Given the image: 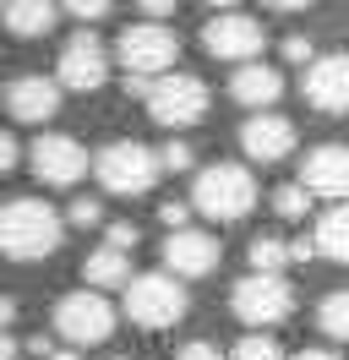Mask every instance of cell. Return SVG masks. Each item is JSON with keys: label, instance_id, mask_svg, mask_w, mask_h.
Returning a JSON list of instances; mask_svg holds the SVG:
<instances>
[{"label": "cell", "instance_id": "obj_1", "mask_svg": "<svg viewBox=\"0 0 349 360\" xmlns=\"http://www.w3.org/2000/svg\"><path fill=\"white\" fill-rule=\"evenodd\" d=\"M61 246V213L39 197H11L0 202V257L11 262H44Z\"/></svg>", "mask_w": 349, "mask_h": 360}, {"label": "cell", "instance_id": "obj_2", "mask_svg": "<svg viewBox=\"0 0 349 360\" xmlns=\"http://www.w3.org/2000/svg\"><path fill=\"white\" fill-rule=\"evenodd\" d=\"M257 207V175L240 164H208L191 186V213L213 219V224H240Z\"/></svg>", "mask_w": 349, "mask_h": 360}, {"label": "cell", "instance_id": "obj_3", "mask_svg": "<svg viewBox=\"0 0 349 360\" xmlns=\"http://www.w3.org/2000/svg\"><path fill=\"white\" fill-rule=\"evenodd\" d=\"M93 175H99V186H104L109 197H142V191L158 186L164 169H158V153H153L148 142L120 136V142H104L93 153Z\"/></svg>", "mask_w": 349, "mask_h": 360}, {"label": "cell", "instance_id": "obj_4", "mask_svg": "<svg viewBox=\"0 0 349 360\" xmlns=\"http://www.w3.org/2000/svg\"><path fill=\"white\" fill-rule=\"evenodd\" d=\"M148 120H158V126H170V131H186V126H196L202 115H208V104H213V93H208V82L202 77H191V71H170V77H153L148 82Z\"/></svg>", "mask_w": 349, "mask_h": 360}, {"label": "cell", "instance_id": "obj_5", "mask_svg": "<svg viewBox=\"0 0 349 360\" xmlns=\"http://www.w3.org/2000/svg\"><path fill=\"white\" fill-rule=\"evenodd\" d=\"M186 290H180V278H170V273H131L126 284V316L137 322V328H148V333H158V328H174L180 316H186Z\"/></svg>", "mask_w": 349, "mask_h": 360}, {"label": "cell", "instance_id": "obj_6", "mask_svg": "<svg viewBox=\"0 0 349 360\" xmlns=\"http://www.w3.org/2000/svg\"><path fill=\"white\" fill-rule=\"evenodd\" d=\"M55 333L71 344V349H87V344H104L115 333V306H109L104 295L93 290H77V295H61L55 300Z\"/></svg>", "mask_w": 349, "mask_h": 360}, {"label": "cell", "instance_id": "obj_7", "mask_svg": "<svg viewBox=\"0 0 349 360\" xmlns=\"http://www.w3.org/2000/svg\"><path fill=\"white\" fill-rule=\"evenodd\" d=\"M115 55H120L126 77H142V82H148L153 71L170 77V66L180 60V39H174L170 27H158V22H131L126 33L115 39Z\"/></svg>", "mask_w": 349, "mask_h": 360}, {"label": "cell", "instance_id": "obj_8", "mask_svg": "<svg viewBox=\"0 0 349 360\" xmlns=\"http://www.w3.org/2000/svg\"><path fill=\"white\" fill-rule=\"evenodd\" d=\"M229 311L251 328H273L295 311V290L284 284V273H246L235 290H229Z\"/></svg>", "mask_w": 349, "mask_h": 360}, {"label": "cell", "instance_id": "obj_9", "mask_svg": "<svg viewBox=\"0 0 349 360\" xmlns=\"http://www.w3.org/2000/svg\"><path fill=\"white\" fill-rule=\"evenodd\" d=\"M55 88H71V93H93L104 88L109 77V55H104V39L93 33V27H77L71 39L61 44V55H55Z\"/></svg>", "mask_w": 349, "mask_h": 360}, {"label": "cell", "instance_id": "obj_10", "mask_svg": "<svg viewBox=\"0 0 349 360\" xmlns=\"http://www.w3.org/2000/svg\"><path fill=\"white\" fill-rule=\"evenodd\" d=\"M202 44H208V55L229 60V66H251L262 55V44H267V33H262V22L251 11H218L202 27Z\"/></svg>", "mask_w": 349, "mask_h": 360}, {"label": "cell", "instance_id": "obj_11", "mask_svg": "<svg viewBox=\"0 0 349 360\" xmlns=\"http://www.w3.org/2000/svg\"><path fill=\"white\" fill-rule=\"evenodd\" d=\"M27 164H33V175H39L44 186H77V180L93 169V153H87L77 136H65V131H44L39 142H33Z\"/></svg>", "mask_w": 349, "mask_h": 360}, {"label": "cell", "instance_id": "obj_12", "mask_svg": "<svg viewBox=\"0 0 349 360\" xmlns=\"http://www.w3.org/2000/svg\"><path fill=\"white\" fill-rule=\"evenodd\" d=\"M300 191L305 197H327V202H344L349 197V148L344 142H322L300 158Z\"/></svg>", "mask_w": 349, "mask_h": 360}, {"label": "cell", "instance_id": "obj_13", "mask_svg": "<svg viewBox=\"0 0 349 360\" xmlns=\"http://www.w3.org/2000/svg\"><path fill=\"white\" fill-rule=\"evenodd\" d=\"M218 235L208 229H174L164 240V262H170V278H208L218 268Z\"/></svg>", "mask_w": 349, "mask_h": 360}, {"label": "cell", "instance_id": "obj_14", "mask_svg": "<svg viewBox=\"0 0 349 360\" xmlns=\"http://www.w3.org/2000/svg\"><path fill=\"white\" fill-rule=\"evenodd\" d=\"M305 104L317 115H349V55H322L305 71Z\"/></svg>", "mask_w": 349, "mask_h": 360}, {"label": "cell", "instance_id": "obj_15", "mask_svg": "<svg viewBox=\"0 0 349 360\" xmlns=\"http://www.w3.org/2000/svg\"><path fill=\"white\" fill-rule=\"evenodd\" d=\"M240 153L257 158V164H279V158L295 153V120L284 115H251L240 126Z\"/></svg>", "mask_w": 349, "mask_h": 360}, {"label": "cell", "instance_id": "obj_16", "mask_svg": "<svg viewBox=\"0 0 349 360\" xmlns=\"http://www.w3.org/2000/svg\"><path fill=\"white\" fill-rule=\"evenodd\" d=\"M0 98H6L11 120H22V126H44L49 115L61 110V88H55L49 77H17Z\"/></svg>", "mask_w": 349, "mask_h": 360}, {"label": "cell", "instance_id": "obj_17", "mask_svg": "<svg viewBox=\"0 0 349 360\" xmlns=\"http://www.w3.org/2000/svg\"><path fill=\"white\" fill-rule=\"evenodd\" d=\"M229 93H235V104H251V110H267L273 98L284 93V77L273 66H262V60H251V66H235L229 71Z\"/></svg>", "mask_w": 349, "mask_h": 360}, {"label": "cell", "instance_id": "obj_18", "mask_svg": "<svg viewBox=\"0 0 349 360\" xmlns=\"http://www.w3.org/2000/svg\"><path fill=\"white\" fill-rule=\"evenodd\" d=\"M55 6H44V0H11V6H0V22L11 27V39H44L49 27H55Z\"/></svg>", "mask_w": 349, "mask_h": 360}, {"label": "cell", "instance_id": "obj_19", "mask_svg": "<svg viewBox=\"0 0 349 360\" xmlns=\"http://www.w3.org/2000/svg\"><path fill=\"white\" fill-rule=\"evenodd\" d=\"M311 246H317V257H327V262H344V268H349V202L327 207L322 219H317Z\"/></svg>", "mask_w": 349, "mask_h": 360}, {"label": "cell", "instance_id": "obj_20", "mask_svg": "<svg viewBox=\"0 0 349 360\" xmlns=\"http://www.w3.org/2000/svg\"><path fill=\"white\" fill-rule=\"evenodd\" d=\"M82 273H87V284H93V295H99V290H126V284H131V257L99 246L93 257H87Z\"/></svg>", "mask_w": 349, "mask_h": 360}, {"label": "cell", "instance_id": "obj_21", "mask_svg": "<svg viewBox=\"0 0 349 360\" xmlns=\"http://www.w3.org/2000/svg\"><path fill=\"white\" fill-rule=\"evenodd\" d=\"M317 328H322L327 338L349 344V290H333L322 306H317Z\"/></svg>", "mask_w": 349, "mask_h": 360}, {"label": "cell", "instance_id": "obj_22", "mask_svg": "<svg viewBox=\"0 0 349 360\" xmlns=\"http://www.w3.org/2000/svg\"><path fill=\"white\" fill-rule=\"evenodd\" d=\"M284 268H289V240H273V235L251 240V273H284Z\"/></svg>", "mask_w": 349, "mask_h": 360}, {"label": "cell", "instance_id": "obj_23", "mask_svg": "<svg viewBox=\"0 0 349 360\" xmlns=\"http://www.w3.org/2000/svg\"><path fill=\"white\" fill-rule=\"evenodd\" d=\"M229 360H284V349H279L267 333H246V338H235Z\"/></svg>", "mask_w": 349, "mask_h": 360}, {"label": "cell", "instance_id": "obj_24", "mask_svg": "<svg viewBox=\"0 0 349 360\" xmlns=\"http://www.w3.org/2000/svg\"><path fill=\"white\" fill-rule=\"evenodd\" d=\"M305 207H311V197H305L300 186H279L273 191V213L279 219H305Z\"/></svg>", "mask_w": 349, "mask_h": 360}, {"label": "cell", "instance_id": "obj_25", "mask_svg": "<svg viewBox=\"0 0 349 360\" xmlns=\"http://www.w3.org/2000/svg\"><path fill=\"white\" fill-rule=\"evenodd\" d=\"M191 142H180V136H174L170 148H164V153H158V169H170V175H186V169H191Z\"/></svg>", "mask_w": 349, "mask_h": 360}, {"label": "cell", "instance_id": "obj_26", "mask_svg": "<svg viewBox=\"0 0 349 360\" xmlns=\"http://www.w3.org/2000/svg\"><path fill=\"white\" fill-rule=\"evenodd\" d=\"M65 219H71L77 229H93L99 219H104V207H99V197H77V202L65 207Z\"/></svg>", "mask_w": 349, "mask_h": 360}, {"label": "cell", "instance_id": "obj_27", "mask_svg": "<svg viewBox=\"0 0 349 360\" xmlns=\"http://www.w3.org/2000/svg\"><path fill=\"white\" fill-rule=\"evenodd\" d=\"M65 17H77V22H104L109 6H104V0H71V6H65Z\"/></svg>", "mask_w": 349, "mask_h": 360}, {"label": "cell", "instance_id": "obj_28", "mask_svg": "<svg viewBox=\"0 0 349 360\" xmlns=\"http://www.w3.org/2000/svg\"><path fill=\"white\" fill-rule=\"evenodd\" d=\"M284 60H289V66H311V39H305V33H289V39H284Z\"/></svg>", "mask_w": 349, "mask_h": 360}, {"label": "cell", "instance_id": "obj_29", "mask_svg": "<svg viewBox=\"0 0 349 360\" xmlns=\"http://www.w3.org/2000/svg\"><path fill=\"white\" fill-rule=\"evenodd\" d=\"M158 219L170 224V235H174V229H191V202H164V207H158Z\"/></svg>", "mask_w": 349, "mask_h": 360}, {"label": "cell", "instance_id": "obj_30", "mask_svg": "<svg viewBox=\"0 0 349 360\" xmlns=\"http://www.w3.org/2000/svg\"><path fill=\"white\" fill-rule=\"evenodd\" d=\"M109 251H120V257H126L131 246H137V224H109V240H104Z\"/></svg>", "mask_w": 349, "mask_h": 360}, {"label": "cell", "instance_id": "obj_31", "mask_svg": "<svg viewBox=\"0 0 349 360\" xmlns=\"http://www.w3.org/2000/svg\"><path fill=\"white\" fill-rule=\"evenodd\" d=\"M180 360H224V355H218L208 338H191V344H180Z\"/></svg>", "mask_w": 349, "mask_h": 360}, {"label": "cell", "instance_id": "obj_32", "mask_svg": "<svg viewBox=\"0 0 349 360\" xmlns=\"http://www.w3.org/2000/svg\"><path fill=\"white\" fill-rule=\"evenodd\" d=\"M17 136H11V131H0V175H6V169H11V164H17Z\"/></svg>", "mask_w": 349, "mask_h": 360}, {"label": "cell", "instance_id": "obj_33", "mask_svg": "<svg viewBox=\"0 0 349 360\" xmlns=\"http://www.w3.org/2000/svg\"><path fill=\"white\" fill-rule=\"evenodd\" d=\"M22 349H27V355H39V360H49V355H55V338H49V333H33Z\"/></svg>", "mask_w": 349, "mask_h": 360}, {"label": "cell", "instance_id": "obj_34", "mask_svg": "<svg viewBox=\"0 0 349 360\" xmlns=\"http://www.w3.org/2000/svg\"><path fill=\"white\" fill-rule=\"evenodd\" d=\"M311 257H317L311 240H289V262H311Z\"/></svg>", "mask_w": 349, "mask_h": 360}, {"label": "cell", "instance_id": "obj_35", "mask_svg": "<svg viewBox=\"0 0 349 360\" xmlns=\"http://www.w3.org/2000/svg\"><path fill=\"white\" fill-rule=\"evenodd\" d=\"M11 322H17V300H11V295H0V333H6Z\"/></svg>", "mask_w": 349, "mask_h": 360}, {"label": "cell", "instance_id": "obj_36", "mask_svg": "<svg viewBox=\"0 0 349 360\" xmlns=\"http://www.w3.org/2000/svg\"><path fill=\"white\" fill-rule=\"evenodd\" d=\"M17 349H22L17 338H11V333H0V360H17Z\"/></svg>", "mask_w": 349, "mask_h": 360}, {"label": "cell", "instance_id": "obj_37", "mask_svg": "<svg viewBox=\"0 0 349 360\" xmlns=\"http://www.w3.org/2000/svg\"><path fill=\"white\" fill-rule=\"evenodd\" d=\"M295 360H344V355H333V349H300Z\"/></svg>", "mask_w": 349, "mask_h": 360}, {"label": "cell", "instance_id": "obj_38", "mask_svg": "<svg viewBox=\"0 0 349 360\" xmlns=\"http://www.w3.org/2000/svg\"><path fill=\"white\" fill-rule=\"evenodd\" d=\"M49 360H82V355H77V349H61V355H49Z\"/></svg>", "mask_w": 349, "mask_h": 360}, {"label": "cell", "instance_id": "obj_39", "mask_svg": "<svg viewBox=\"0 0 349 360\" xmlns=\"http://www.w3.org/2000/svg\"><path fill=\"white\" fill-rule=\"evenodd\" d=\"M120 360H131V355H120Z\"/></svg>", "mask_w": 349, "mask_h": 360}]
</instances>
